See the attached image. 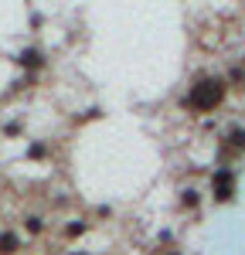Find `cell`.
<instances>
[{"label": "cell", "instance_id": "obj_1", "mask_svg": "<svg viewBox=\"0 0 245 255\" xmlns=\"http://www.w3.org/2000/svg\"><path fill=\"white\" fill-rule=\"evenodd\" d=\"M225 92H228V82L218 79V75H204L191 85V92L181 99L184 109H191V113H215L218 106H222Z\"/></svg>", "mask_w": 245, "mask_h": 255}, {"label": "cell", "instance_id": "obj_2", "mask_svg": "<svg viewBox=\"0 0 245 255\" xmlns=\"http://www.w3.org/2000/svg\"><path fill=\"white\" fill-rule=\"evenodd\" d=\"M211 191H215V201H232L235 197V174L228 167H218L211 174Z\"/></svg>", "mask_w": 245, "mask_h": 255}, {"label": "cell", "instance_id": "obj_3", "mask_svg": "<svg viewBox=\"0 0 245 255\" xmlns=\"http://www.w3.org/2000/svg\"><path fill=\"white\" fill-rule=\"evenodd\" d=\"M245 150V129H232L228 133V143L222 146V157H228V153H242Z\"/></svg>", "mask_w": 245, "mask_h": 255}, {"label": "cell", "instance_id": "obj_4", "mask_svg": "<svg viewBox=\"0 0 245 255\" xmlns=\"http://www.w3.org/2000/svg\"><path fill=\"white\" fill-rule=\"evenodd\" d=\"M20 249V235L17 232H0V255H14Z\"/></svg>", "mask_w": 245, "mask_h": 255}, {"label": "cell", "instance_id": "obj_5", "mask_svg": "<svg viewBox=\"0 0 245 255\" xmlns=\"http://www.w3.org/2000/svg\"><path fill=\"white\" fill-rule=\"evenodd\" d=\"M17 65H24V68H41V65H44V58H41V51L27 48V51H20V55H17Z\"/></svg>", "mask_w": 245, "mask_h": 255}, {"label": "cell", "instance_id": "obj_6", "mask_svg": "<svg viewBox=\"0 0 245 255\" xmlns=\"http://www.w3.org/2000/svg\"><path fill=\"white\" fill-rule=\"evenodd\" d=\"M65 235H68V238H79V235H85V221H72V225L65 228Z\"/></svg>", "mask_w": 245, "mask_h": 255}, {"label": "cell", "instance_id": "obj_7", "mask_svg": "<svg viewBox=\"0 0 245 255\" xmlns=\"http://www.w3.org/2000/svg\"><path fill=\"white\" fill-rule=\"evenodd\" d=\"M181 204H184V208H198V191H184Z\"/></svg>", "mask_w": 245, "mask_h": 255}, {"label": "cell", "instance_id": "obj_8", "mask_svg": "<svg viewBox=\"0 0 245 255\" xmlns=\"http://www.w3.org/2000/svg\"><path fill=\"white\" fill-rule=\"evenodd\" d=\"M41 228H44V221H41L38 215H31V218H27V232H31V235H38Z\"/></svg>", "mask_w": 245, "mask_h": 255}, {"label": "cell", "instance_id": "obj_9", "mask_svg": "<svg viewBox=\"0 0 245 255\" xmlns=\"http://www.w3.org/2000/svg\"><path fill=\"white\" fill-rule=\"evenodd\" d=\"M44 153H48V146H44V143H34V146L27 150V157H31V160H41Z\"/></svg>", "mask_w": 245, "mask_h": 255}, {"label": "cell", "instance_id": "obj_10", "mask_svg": "<svg viewBox=\"0 0 245 255\" xmlns=\"http://www.w3.org/2000/svg\"><path fill=\"white\" fill-rule=\"evenodd\" d=\"M3 133H7V136H17V133H20V123H7V126H3Z\"/></svg>", "mask_w": 245, "mask_h": 255}, {"label": "cell", "instance_id": "obj_11", "mask_svg": "<svg viewBox=\"0 0 245 255\" xmlns=\"http://www.w3.org/2000/svg\"><path fill=\"white\" fill-rule=\"evenodd\" d=\"M228 79H232V82H242V79H245V72H242V68H239V65H235V68H232V75H228Z\"/></svg>", "mask_w": 245, "mask_h": 255}, {"label": "cell", "instance_id": "obj_12", "mask_svg": "<svg viewBox=\"0 0 245 255\" xmlns=\"http://www.w3.org/2000/svg\"><path fill=\"white\" fill-rule=\"evenodd\" d=\"M167 255H181V252H167Z\"/></svg>", "mask_w": 245, "mask_h": 255}]
</instances>
